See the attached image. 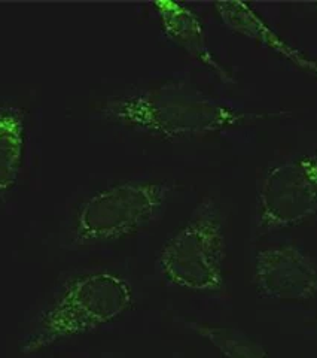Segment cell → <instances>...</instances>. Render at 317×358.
<instances>
[{"mask_svg":"<svg viewBox=\"0 0 317 358\" xmlns=\"http://www.w3.org/2000/svg\"><path fill=\"white\" fill-rule=\"evenodd\" d=\"M108 121L165 141L197 139L271 117L244 112L184 83H165L110 99L101 106Z\"/></svg>","mask_w":317,"mask_h":358,"instance_id":"6da1fadb","label":"cell"},{"mask_svg":"<svg viewBox=\"0 0 317 358\" xmlns=\"http://www.w3.org/2000/svg\"><path fill=\"white\" fill-rule=\"evenodd\" d=\"M133 305L130 282L117 273L97 271L75 276L33 324L21 343V352L35 354L57 342L94 331L122 317Z\"/></svg>","mask_w":317,"mask_h":358,"instance_id":"7a4b0ae2","label":"cell"},{"mask_svg":"<svg viewBox=\"0 0 317 358\" xmlns=\"http://www.w3.org/2000/svg\"><path fill=\"white\" fill-rule=\"evenodd\" d=\"M225 218L206 197L161 248L158 264L170 284L192 293H218L225 287Z\"/></svg>","mask_w":317,"mask_h":358,"instance_id":"3957f363","label":"cell"},{"mask_svg":"<svg viewBox=\"0 0 317 358\" xmlns=\"http://www.w3.org/2000/svg\"><path fill=\"white\" fill-rule=\"evenodd\" d=\"M173 187L165 181L131 179L89 197L75 220L78 243L115 241L148 226L161 215Z\"/></svg>","mask_w":317,"mask_h":358,"instance_id":"277c9868","label":"cell"},{"mask_svg":"<svg viewBox=\"0 0 317 358\" xmlns=\"http://www.w3.org/2000/svg\"><path fill=\"white\" fill-rule=\"evenodd\" d=\"M317 215V150L276 163L258 188V220L265 233L286 230Z\"/></svg>","mask_w":317,"mask_h":358,"instance_id":"5b68a950","label":"cell"},{"mask_svg":"<svg viewBox=\"0 0 317 358\" xmlns=\"http://www.w3.org/2000/svg\"><path fill=\"white\" fill-rule=\"evenodd\" d=\"M253 284L265 299L309 301L317 294V263L295 245H273L255 255Z\"/></svg>","mask_w":317,"mask_h":358,"instance_id":"8992f818","label":"cell"},{"mask_svg":"<svg viewBox=\"0 0 317 358\" xmlns=\"http://www.w3.org/2000/svg\"><path fill=\"white\" fill-rule=\"evenodd\" d=\"M152 6L170 41L188 52L191 57L209 67L223 83H235L231 72L212 52L205 26L194 10L185 3L172 2V0H160V2H154Z\"/></svg>","mask_w":317,"mask_h":358,"instance_id":"52a82bcc","label":"cell"},{"mask_svg":"<svg viewBox=\"0 0 317 358\" xmlns=\"http://www.w3.org/2000/svg\"><path fill=\"white\" fill-rule=\"evenodd\" d=\"M214 9L226 29L233 33L244 36L263 47L277 52L290 63L301 67L302 71L317 76V63L305 57V55L281 39L277 33L271 29L267 21L259 15L251 5L243 2H216Z\"/></svg>","mask_w":317,"mask_h":358,"instance_id":"ba28073f","label":"cell"},{"mask_svg":"<svg viewBox=\"0 0 317 358\" xmlns=\"http://www.w3.org/2000/svg\"><path fill=\"white\" fill-rule=\"evenodd\" d=\"M24 151V115L17 106H0V194L15 187Z\"/></svg>","mask_w":317,"mask_h":358,"instance_id":"9c48e42d","label":"cell"},{"mask_svg":"<svg viewBox=\"0 0 317 358\" xmlns=\"http://www.w3.org/2000/svg\"><path fill=\"white\" fill-rule=\"evenodd\" d=\"M185 327L210 342L225 358H271L261 343L239 329L200 321H185Z\"/></svg>","mask_w":317,"mask_h":358,"instance_id":"30bf717a","label":"cell"},{"mask_svg":"<svg viewBox=\"0 0 317 358\" xmlns=\"http://www.w3.org/2000/svg\"><path fill=\"white\" fill-rule=\"evenodd\" d=\"M314 6H316V8H317V3H316V5H314Z\"/></svg>","mask_w":317,"mask_h":358,"instance_id":"8fae6325","label":"cell"}]
</instances>
